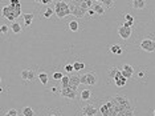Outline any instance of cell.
I'll return each mask as SVG.
<instances>
[{
  "label": "cell",
  "instance_id": "obj_1",
  "mask_svg": "<svg viewBox=\"0 0 155 116\" xmlns=\"http://www.w3.org/2000/svg\"><path fill=\"white\" fill-rule=\"evenodd\" d=\"M55 14L59 19H62L70 14V8H69V3L65 2H56L55 3Z\"/></svg>",
  "mask_w": 155,
  "mask_h": 116
},
{
  "label": "cell",
  "instance_id": "obj_2",
  "mask_svg": "<svg viewBox=\"0 0 155 116\" xmlns=\"http://www.w3.org/2000/svg\"><path fill=\"white\" fill-rule=\"evenodd\" d=\"M98 81V76L96 72H89V74L81 76V84H86V85H94Z\"/></svg>",
  "mask_w": 155,
  "mask_h": 116
},
{
  "label": "cell",
  "instance_id": "obj_3",
  "mask_svg": "<svg viewBox=\"0 0 155 116\" xmlns=\"http://www.w3.org/2000/svg\"><path fill=\"white\" fill-rule=\"evenodd\" d=\"M69 8H70V14L73 16H76V18H84V16L87 15L86 11H84V9L81 7H78V5L73 4V2L69 3Z\"/></svg>",
  "mask_w": 155,
  "mask_h": 116
},
{
  "label": "cell",
  "instance_id": "obj_4",
  "mask_svg": "<svg viewBox=\"0 0 155 116\" xmlns=\"http://www.w3.org/2000/svg\"><path fill=\"white\" fill-rule=\"evenodd\" d=\"M13 8H15V7H12L11 4H9V5H4V7L2 8V15L4 16L5 19H8L9 22H13V23H15V19H16V18H15V12H13Z\"/></svg>",
  "mask_w": 155,
  "mask_h": 116
},
{
  "label": "cell",
  "instance_id": "obj_5",
  "mask_svg": "<svg viewBox=\"0 0 155 116\" xmlns=\"http://www.w3.org/2000/svg\"><path fill=\"white\" fill-rule=\"evenodd\" d=\"M114 99L118 101V104H119L121 107V111L122 109H126V108H133V105H131L130 100L126 98V96H122V95H115L114 96Z\"/></svg>",
  "mask_w": 155,
  "mask_h": 116
},
{
  "label": "cell",
  "instance_id": "obj_6",
  "mask_svg": "<svg viewBox=\"0 0 155 116\" xmlns=\"http://www.w3.org/2000/svg\"><path fill=\"white\" fill-rule=\"evenodd\" d=\"M139 47L146 52H154L155 51V41L153 39H143V40L141 41Z\"/></svg>",
  "mask_w": 155,
  "mask_h": 116
},
{
  "label": "cell",
  "instance_id": "obj_7",
  "mask_svg": "<svg viewBox=\"0 0 155 116\" xmlns=\"http://www.w3.org/2000/svg\"><path fill=\"white\" fill-rule=\"evenodd\" d=\"M20 76H21V79H23V80H25V81H33V80H35V78H36V74H35V71H33V69L25 68V69H23V71H21Z\"/></svg>",
  "mask_w": 155,
  "mask_h": 116
},
{
  "label": "cell",
  "instance_id": "obj_8",
  "mask_svg": "<svg viewBox=\"0 0 155 116\" xmlns=\"http://www.w3.org/2000/svg\"><path fill=\"white\" fill-rule=\"evenodd\" d=\"M98 109L94 107L93 104H86L85 107L82 108V115L84 116H96Z\"/></svg>",
  "mask_w": 155,
  "mask_h": 116
},
{
  "label": "cell",
  "instance_id": "obj_9",
  "mask_svg": "<svg viewBox=\"0 0 155 116\" xmlns=\"http://www.w3.org/2000/svg\"><path fill=\"white\" fill-rule=\"evenodd\" d=\"M118 35H119V38H122V39H129L130 36H131V28L129 27H125V25H119V28H118Z\"/></svg>",
  "mask_w": 155,
  "mask_h": 116
},
{
  "label": "cell",
  "instance_id": "obj_10",
  "mask_svg": "<svg viewBox=\"0 0 155 116\" xmlns=\"http://www.w3.org/2000/svg\"><path fill=\"white\" fill-rule=\"evenodd\" d=\"M121 71H122L123 76L127 79V80L131 79V76H133V74H134V68H133V65H130V64H125Z\"/></svg>",
  "mask_w": 155,
  "mask_h": 116
},
{
  "label": "cell",
  "instance_id": "obj_11",
  "mask_svg": "<svg viewBox=\"0 0 155 116\" xmlns=\"http://www.w3.org/2000/svg\"><path fill=\"white\" fill-rule=\"evenodd\" d=\"M80 84H81V76L74 75V76H72V78H70V84H69L68 88L73 89V91H77V88H78Z\"/></svg>",
  "mask_w": 155,
  "mask_h": 116
},
{
  "label": "cell",
  "instance_id": "obj_12",
  "mask_svg": "<svg viewBox=\"0 0 155 116\" xmlns=\"http://www.w3.org/2000/svg\"><path fill=\"white\" fill-rule=\"evenodd\" d=\"M61 96H64V98H68V99H72V100H74L76 99V91H73V89H70V88H61Z\"/></svg>",
  "mask_w": 155,
  "mask_h": 116
},
{
  "label": "cell",
  "instance_id": "obj_13",
  "mask_svg": "<svg viewBox=\"0 0 155 116\" xmlns=\"http://www.w3.org/2000/svg\"><path fill=\"white\" fill-rule=\"evenodd\" d=\"M93 9L96 12V15H103L105 14V9H103V4L102 2H94V5H93Z\"/></svg>",
  "mask_w": 155,
  "mask_h": 116
},
{
  "label": "cell",
  "instance_id": "obj_14",
  "mask_svg": "<svg viewBox=\"0 0 155 116\" xmlns=\"http://www.w3.org/2000/svg\"><path fill=\"white\" fill-rule=\"evenodd\" d=\"M131 7L135 9H143L146 7V2H144V0H134V2L131 3Z\"/></svg>",
  "mask_w": 155,
  "mask_h": 116
},
{
  "label": "cell",
  "instance_id": "obj_15",
  "mask_svg": "<svg viewBox=\"0 0 155 116\" xmlns=\"http://www.w3.org/2000/svg\"><path fill=\"white\" fill-rule=\"evenodd\" d=\"M23 18H24V25L31 27L32 22H33V14H24L23 15Z\"/></svg>",
  "mask_w": 155,
  "mask_h": 116
},
{
  "label": "cell",
  "instance_id": "obj_16",
  "mask_svg": "<svg viewBox=\"0 0 155 116\" xmlns=\"http://www.w3.org/2000/svg\"><path fill=\"white\" fill-rule=\"evenodd\" d=\"M117 116H134V108H126L122 109L121 112H118Z\"/></svg>",
  "mask_w": 155,
  "mask_h": 116
},
{
  "label": "cell",
  "instance_id": "obj_17",
  "mask_svg": "<svg viewBox=\"0 0 155 116\" xmlns=\"http://www.w3.org/2000/svg\"><path fill=\"white\" fill-rule=\"evenodd\" d=\"M11 29H12V32H13V34H15V35H19L20 34V32H21V25H20L19 24V23H12V24H11Z\"/></svg>",
  "mask_w": 155,
  "mask_h": 116
},
{
  "label": "cell",
  "instance_id": "obj_18",
  "mask_svg": "<svg viewBox=\"0 0 155 116\" xmlns=\"http://www.w3.org/2000/svg\"><path fill=\"white\" fill-rule=\"evenodd\" d=\"M100 112H101V114H102L103 116H110V108H109V105H107V103H105V104L101 105Z\"/></svg>",
  "mask_w": 155,
  "mask_h": 116
},
{
  "label": "cell",
  "instance_id": "obj_19",
  "mask_svg": "<svg viewBox=\"0 0 155 116\" xmlns=\"http://www.w3.org/2000/svg\"><path fill=\"white\" fill-rule=\"evenodd\" d=\"M21 114L23 116H35V111L31 107H24L21 109Z\"/></svg>",
  "mask_w": 155,
  "mask_h": 116
},
{
  "label": "cell",
  "instance_id": "obj_20",
  "mask_svg": "<svg viewBox=\"0 0 155 116\" xmlns=\"http://www.w3.org/2000/svg\"><path fill=\"white\" fill-rule=\"evenodd\" d=\"M90 96H92V92H90V89H84V91L81 92V99H82L84 101H87V100H89Z\"/></svg>",
  "mask_w": 155,
  "mask_h": 116
},
{
  "label": "cell",
  "instance_id": "obj_21",
  "mask_svg": "<svg viewBox=\"0 0 155 116\" xmlns=\"http://www.w3.org/2000/svg\"><path fill=\"white\" fill-rule=\"evenodd\" d=\"M110 51L115 55H121L122 54V48H121L119 44H114V45H110Z\"/></svg>",
  "mask_w": 155,
  "mask_h": 116
},
{
  "label": "cell",
  "instance_id": "obj_22",
  "mask_svg": "<svg viewBox=\"0 0 155 116\" xmlns=\"http://www.w3.org/2000/svg\"><path fill=\"white\" fill-rule=\"evenodd\" d=\"M39 80L41 81L43 85H46V83H48V74H45V72H40L39 74Z\"/></svg>",
  "mask_w": 155,
  "mask_h": 116
},
{
  "label": "cell",
  "instance_id": "obj_23",
  "mask_svg": "<svg viewBox=\"0 0 155 116\" xmlns=\"http://www.w3.org/2000/svg\"><path fill=\"white\" fill-rule=\"evenodd\" d=\"M78 25L80 24H78V22H77V20H72L69 23V29L72 32H77V31H78Z\"/></svg>",
  "mask_w": 155,
  "mask_h": 116
},
{
  "label": "cell",
  "instance_id": "obj_24",
  "mask_svg": "<svg viewBox=\"0 0 155 116\" xmlns=\"http://www.w3.org/2000/svg\"><path fill=\"white\" fill-rule=\"evenodd\" d=\"M70 84V78L69 76H64L61 80V88H68Z\"/></svg>",
  "mask_w": 155,
  "mask_h": 116
},
{
  "label": "cell",
  "instance_id": "obj_25",
  "mask_svg": "<svg viewBox=\"0 0 155 116\" xmlns=\"http://www.w3.org/2000/svg\"><path fill=\"white\" fill-rule=\"evenodd\" d=\"M73 67H74V71H81L82 68H85V64L81 61H76V63H73Z\"/></svg>",
  "mask_w": 155,
  "mask_h": 116
},
{
  "label": "cell",
  "instance_id": "obj_26",
  "mask_svg": "<svg viewBox=\"0 0 155 116\" xmlns=\"http://www.w3.org/2000/svg\"><path fill=\"white\" fill-rule=\"evenodd\" d=\"M13 12H15V18L17 19L20 15H21V3H20L19 5H16L15 8H13Z\"/></svg>",
  "mask_w": 155,
  "mask_h": 116
},
{
  "label": "cell",
  "instance_id": "obj_27",
  "mask_svg": "<svg viewBox=\"0 0 155 116\" xmlns=\"http://www.w3.org/2000/svg\"><path fill=\"white\" fill-rule=\"evenodd\" d=\"M53 12H55V9H52V8H50V7H48V8H46V9H45V12H44V18H46V19L52 18Z\"/></svg>",
  "mask_w": 155,
  "mask_h": 116
},
{
  "label": "cell",
  "instance_id": "obj_28",
  "mask_svg": "<svg viewBox=\"0 0 155 116\" xmlns=\"http://www.w3.org/2000/svg\"><path fill=\"white\" fill-rule=\"evenodd\" d=\"M126 81H127V79L126 78H122V79H119V80H115L114 83H115L117 87H123V85L126 84Z\"/></svg>",
  "mask_w": 155,
  "mask_h": 116
},
{
  "label": "cell",
  "instance_id": "obj_29",
  "mask_svg": "<svg viewBox=\"0 0 155 116\" xmlns=\"http://www.w3.org/2000/svg\"><path fill=\"white\" fill-rule=\"evenodd\" d=\"M118 72V68H115V67H112L109 69V76H110V79H113L114 80V78H115V74Z\"/></svg>",
  "mask_w": 155,
  "mask_h": 116
},
{
  "label": "cell",
  "instance_id": "obj_30",
  "mask_svg": "<svg viewBox=\"0 0 155 116\" xmlns=\"http://www.w3.org/2000/svg\"><path fill=\"white\" fill-rule=\"evenodd\" d=\"M62 78H64V75L61 74V72H55V74H53V76H52V79L53 80H62Z\"/></svg>",
  "mask_w": 155,
  "mask_h": 116
},
{
  "label": "cell",
  "instance_id": "obj_31",
  "mask_svg": "<svg viewBox=\"0 0 155 116\" xmlns=\"http://www.w3.org/2000/svg\"><path fill=\"white\" fill-rule=\"evenodd\" d=\"M4 116H19V111L17 109H15V108H12V109H9Z\"/></svg>",
  "mask_w": 155,
  "mask_h": 116
},
{
  "label": "cell",
  "instance_id": "obj_32",
  "mask_svg": "<svg viewBox=\"0 0 155 116\" xmlns=\"http://www.w3.org/2000/svg\"><path fill=\"white\" fill-rule=\"evenodd\" d=\"M102 4H103V5H106L107 8H113L115 3H114L113 0H105V2H102Z\"/></svg>",
  "mask_w": 155,
  "mask_h": 116
},
{
  "label": "cell",
  "instance_id": "obj_33",
  "mask_svg": "<svg viewBox=\"0 0 155 116\" xmlns=\"http://www.w3.org/2000/svg\"><path fill=\"white\" fill-rule=\"evenodd\" d=\"M0 32H2V35H5L7 32H8V25L2 24V27H0Z\"/></svg>",
  "mask_w": 155,
  "mask_h": 116
},
{
  "label": "cell",
  "instance_id": "obj_34",
  "mask_svg": "<svg viewBox=\"0 0 155 116\" xmlns=\"http://www.w3.org/2000/svg\"><path fill=\"white\" fill-rule=\"evenodd\" d=\"M65 71H66V72H73V71H74V67H73V64H66V65H65Z\"/></svg>",
  "mask_w": 155,
  "mask_h": 116
},
{
  "label": "cell",
  "instance_id": "obj_35",
  "mask_svg": "<svg viewBox=\"0 0 155 116\" xmlns=\"http://www.w3.org/2000/svg\"><path fill=\"white\" fill-rule=\"evenodd\" d=\"M125 22H134V18L130 14H125Z\"/></svg>",
  "mask_w": 155,
  "mask_h": 116
},
{
  "label": "cell",
  "instance_id": "obj_36",
  "mask_svg": "<svg viewBox=\"0 0 155 116\" xmlns=\"http://www.w3.org/2000/svg\"><path fill=\"white\" fill-rule=\"evenodd\" d=\"M96 15V12H94V9L93 8H90L89 11H87V16H94Z\"/></svg>",
  "mask_w": 155,
  "mask_h": 116
},
{
  "label": "cell",
  "instance_id": "obj_37",
  "mask_svg": "<svg viewBox=\"0 0 155 116\" xmlns=\"http://www.w3.org/2000/svg\"><path fill=\"white\" fill-rule=\"evenodd\" d=\"M133 23L134 22H125V27H129V28H131V25H133Z\"/></svg>",
  "mask_w": 155,
  "mask_h": 116
},
{
  "label": "cell",
  "instance_id": "obj_38",
  "mask_svg": "<svg viewBox=\"0 0 155 116\" xmlns=\"http://www.w3.org/2000/svg\"><path fill=\"white\" fill-rule=\"evenodd\" d=\"M56 91H57V87H52V88H50V92H53V94H55Z\"/></svg>",
  "mask_w": 155,
  "mask_h": 116
},
{
  "label": "cell",
  "instance_id": "obj_39",
  "mask_svg": "<svg viewBox=\"0 0 155 116\" xmlns=\"http://www.w3.org/2000/svg\"><path fill=\"white\" fill-rule=\"evenodd\" d=\"M41 4H49V2H48V0H43Z\"/></svg>",
  "mask_w": 155,
  "mask_h": 116
},
{
  "label": "cell",
  "instance_id": "obj_40",
  "mask_svg": "<svg viewBox=\"0 0 155 116\" xmlns=\"http://www.w3.org/2000/svg\"><path fill=\"white\" fill-rule=\"evenodd\" d=\"M154 116H155V109H154Z\"/></svg>",
  "mask_w": 155,
  "mask_h": 116
}]
</instances>
